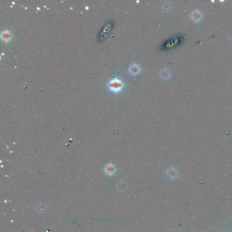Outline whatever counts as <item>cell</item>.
<instances>
[{"mask_svg":"<svg viewBox=\"0 0 232 232\" xmlns=\"http://www.w3.org/2000/svg\"><path fill=\"white\" fill-rule=\"evenodd\" d=\"M108 87L112 91L117 92V91L121 89L123 87V83L120 79L117 78H114L109 81Z\"/></svg>","mask_w":232,"mask_h":232,"instance_id":"cell-1","label":"cell"},{"mask_svg":"<svg viewBox=\"0 0 232 232\" xmlns=\"http://www.w3.org/2000/svg\"><path fill=\"white\" fill-rule=\"evenodd\" d=\"M191 18L193 21H194L196 23L199 22L202 19V14L199 10H194L192 12L191 15Z\"/></svg>","mask_w":232,"mask_h":232,"instance_id":"cell-2","label":"cell"},{"mask_svg":"<svg viewBox=\"0 0 232 232\" xmlns=\"http://www.w3.org/2000/svg\"><path fill=\"white\" fill-rule=\"evenodd\" d=\"M129 70H130V73H132V74H137L140 72V67L138 64H136V63H134V64H132L130 65L129 67Z\"/></svg>","mask_w":232,"mask_h":232,"instance_id":"cell-3","label":"cell"},{"mask_svg":"<svg viewBox=\"0 0 232 232\" xmlns=\"http://www.w3.org/2000/svg\"><path fill=\"white\" fill-rule=\"evenodd\" d=\"M171 73L168 69H163L160 72V77L163 80H168L170 78Z\"/></svg>","mask_w":232,"mask_h":232,"instance_id":"cell-4","label":"cell"},{"mask_svg":"<svg viewBox=\"0 0 232 232\" xmlns=\"http://www.w3.org/2000/svg\"><path fill=\"white\" fill-rule=\"evenodd\" d=\"M11 36H12L11 33L9 31H8V30L3 31L1 33V39H2L3 40H4V41L10 40V38H11Z\"/></svg>","mask_w":232,"mask_h":232,"instance_id":"cell-5","label":"cell"},{"mask_svg":"<svg viewBox=\"0 0 232 232\" xmlns=\"http://www.w3.org/2000/svg\"><path fill=\"white\" fill-rule=\"evenodd\" d=\"M172 8V6L171 4H170L168 2L166 3L165 4H163V8L166 12H170V10H171Z\"/></svg>","mask_w":232,"mask_h":232,"instance_id":"cell-6","label":"cell"},{"mask_svg":"<svg viewBox=\"0 0 232 232\" xmlns=\"http://www.w3.org/2000/svg\"><path fill=\"white\" fill-rule=\"evenodd\" d=\"M168 174H169L170 177L172 178H175L176 176V171L175 170H174L173 168H172V169H171V171H169V172H168Z\"/></svg>","mask_w":232,"mask_h":232,"instance_id":"cell-7","label":"cell"}]
</instances>
